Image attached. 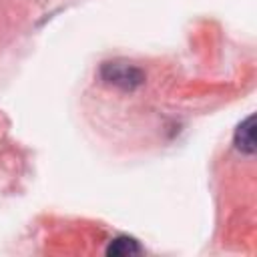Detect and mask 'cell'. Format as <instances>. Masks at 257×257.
I'll return each instance as SVG.
<instances>
[{
	"label": "cell",
	"mask_w": 257,
	"mask_h": 257,
	"mask_svg": "<svg viewBox=\"0 0 257 257\" xmlns=\"http://www.w3.org/2000/svg\"><path fill=\"white\" fill-rule=\"evenodd\" d=\"M98 72H100V78L106 84L116 86V88L126 90V92H133V90H137L139 86L145 84V72L137 64H131V62H124V60L102 62Z\"/></svg>",
	"instance_id": "cell-1"
},
{
	"label": "cell",
	"mask_w": 257,
	"mask_h": 257,
	"mask_svg": "<svg viewBox=\"0 0 257 257\" xmlns=\"http://www.w3.org/2000/svg\"><path fill=\"white\" fill-rule=\"evenodd\" d=\"M233 145L243 155H255V114H249L233 133Z\"/></svg>",
	"instance_id": "cell-2"
},
{
	"label": "cell",
	"mask_w": 257,
	"mask_h": 257,
	"mask_svg": "<svg viewBox=\"0 0 257 257\" xmlns=\"http://www.w3.org/2000/svg\"><path fill=\"white\" fill-rule=\"evenodd\" d=\"M145 249L143 245L128 235H118L114 239H110V243L106 245V255L108 257H128V255H141Z\"/></svg>",
	"instance_id": "cell-3"
}]
</instances>
